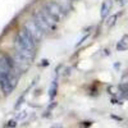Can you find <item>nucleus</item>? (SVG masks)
<instances>
[{
    "label": "nucleus",
    "instance_id": "f257e3e1",
    "mask_svg": "<svg viewBox=\"0 0 128 128\" xmlns=\"http://www.w3.org/2000/svg\"><path fill=\"white\" fill-rule=\"evenodd\" d=\"M14 45H16L14 51L19 52V54H22L30 59H34L35 50H36V41L24 28L19 30L17 32V35L14 37Z\"/></svg>",
    "mask_w": 128,
    "mask_h": 128
},
{
    "label": "nucleus",
    "instance_id": "f03ea898",
    "mask_svg": "<svg viewBox=\"0 0 128 128\" xmlns=\"http://www.w3.org/2000/svg\"><path fill=\"white\" fill-rule=\"evenodd\" d=\"M32 19L44 30V32H49L51 30H54L55 23H56L55 19L49 14V12L45 8H42L40 10H36V12L32 13Z\"/></svg>",
    "mask_w": 128,
    "mask_h": 128
},
{
    "label": "nucleus",
    "instance_id": "7ed1b4c3",
    "mask_svg": "<svg viewBox=\"0 0 128 128\" xmlns=\"http://www.w3.org/2000/svg\"><path fill=\"white\" fill-rule=\"evenodd\" d=\"M14 70H16V64L13 62V58L0 52V82Z\"/></svg>",
    "mask_w": 128,
    "mask_h": 128
},
{
    "label": "nucleus",
    "instance_id": "20e7f679",
    "mask_svg": "<svg viewBox=\"0 0 128 128\" xmlns=\"http://www.w3.org/2000/svg\"><path fill=\"white\" fill-rule=\"evenodd\" d=\"M18 78H19V74L18 73L16 74V70H14L0 82V87H2V91L4 92V95H9L10 92H13V90L17 86Z\"/></svg>",
    "mask_w": 128,
    "mask_h": 128
},
{
    "label": "nucleus",
    "instance_id": "39448f33",
    "mask_svg": "<svg viewBox=\"0 0 128 128\" xmlns=\"http://www.w3.org/2000/svg\"><path fill=\"white\" fill-rule=\"evenodd\" d=\"M23 28L28 32V34L35 38V41L37 42V41H40L41 38H42V36H44V30H42L34 19H30V20H27V22L24 23V26H23Z\"/></svg>",
    "mask_w": 128,
    "mask_h": 128
},
{
    "label": "nucleus",
    "instance_id": "423d86ee",
    "mask_svg": "<svg viewBox=\"0 0 128 128\" xmlns=\"http://www.w3.org/2000/svg\"><path fill=\"white\" fill-rule=\"evenodd\" d=\"M44 8L49 12V14L55 19L56 23L59 22V20L63 18V16H64V9H63V6H62L60 4H58L56 2H48Z\"/></svg>",
    "mask_w": 128,
    "mask_h": 128
},
{
    "label": "nucleus",
    "instance_id": "0eeeda50",
    "mask_svg": "<svg viewBox=\"0 0 128 128\" xmlns=\"http://www.w3.org/2000/svg\"><path fill=\"white\" fill-rule=\"evenodd\" d=\"M109 8H110V3L109 2H105L102 4V8H101V17L105 18L106 17V13L109 12Z\"/></svg>",
    "mask_w": 128,
    "mask_h": 128
},
{
    "label": "nucleus",
    "instance_id": "6e6552de",
    "mask_svg": "<svg viewBox=\"0 0 128 128\" xmlns=\"http://www.w3.org/2000/svg\"><path fill=\"white\" fill-rule=\"evenodd\" d=\"M56 87H58V83H56V81L54 80L52 81V83H51V87H50V99H52L55 96V94H56Z\"/></svg>",
    "mask_w": 128,
    "mask_h": 128
},
{
    "label": "nucleus",
    "instance_id": "1a4fd4ad",
    "mask_svg": "<svg viewBox=\"0 0 128 128\" xmlns=\"http://www.w3.org/2000/svg\"><path fill=\"white\" fill-rule=\"evenodd\" d=\"M128 48V41H126V40H122L118 45H116V49L118 50H126Z\"/></svg>",
    "mask_w": 128,
    "mask_h": 128
},
{
    "label": "nucleus",
    "instance_id": "9d476101",
    "mask_svg": "<svg viewBox=\"0 0 128 128\" xmlns=\"http://www.w3.org/2000/svg\"><path fill=\"white\" fill-rule=\"evenodd\" d=\"M116 18H118V16H116V14H115V16H113V17L109 19V23H108V24H109V26H113V24L115 23V19H116Z\"/></svg>",
    "mask_w": 128,
    "mask_h": 128
}]
</instances>
